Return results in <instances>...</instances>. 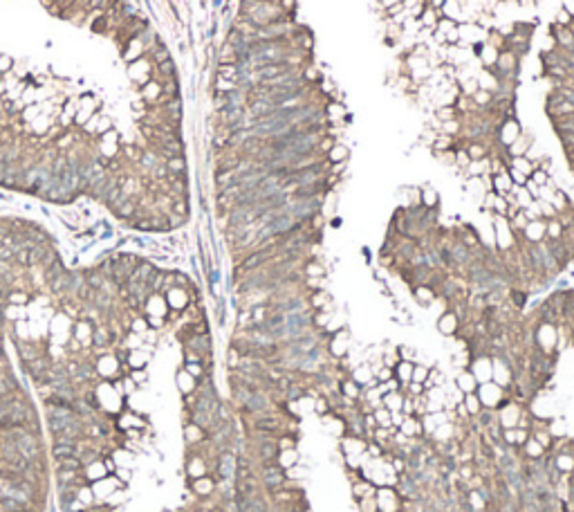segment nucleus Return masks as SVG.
<instances>
[{
  "instance_id": "f257e3e1",
  "label": "nucleus",
  "mask_w": 574,
  "mask_h": 512,
  "mask_svg": "<svg viewBox=\"0 0 574 512\" xmlns=\"http://www.w3.org/2000/svg\"><path fill=\"white\" fill-rule=\"evenodd\" d=\"M574 113V104L567 101V99L561 95L559 90H549L547 97H545V115L549 121L559 119V117H565V115H572Z\"/></svg>"
},
{
  "instance_id": "f03ea898",
  "label": "nucleus",
  "mask_w": 574,
  "mask_h": 512,
  "mask_svg": "<svg viewBox=\"0 0 574 512\" xmlns=\"http://www.w3.org/2000/svg\"><path fill=\"white\" fill-rule=\"evenodd\" d=\"M549 36H552L554 45L559 50L567 52V54H574V32H572V27L552 23V25H549Z\"/></svg>"
},
{
  "instance_id": "7ed1b4c3",
  "label": "nucleus",
  "mask_w": 574,
  "mask_h": 512,
  "mask_svg": "<svg viewBox=\"0 0 574 512\" xmlns=\"http://www.w3.org/2000/svg\"><path fill=\"white\" fill-rule=\"evenodd\" d=\"M16 447H18V454L23 458H27V461H32L34 456L38 454V445H36V438H32L29 434H23L18 432V436H16Z\"/></svg>"
},
{
  "instance_id": "20e7f679",
  "label": "nucleus",
  "mask_w": 574,
  "mask_h": 512,
  "mask_svg": "<svg viewBox=\"0 0 574 512\" xmlns=\"http://www.w3.org/2000/svg\"><path fill=\"white\" fill-rule=\"evenodd\" d=\"M532 135H527V133H520L516 139H514V142L507 146V153H509V157H520V155H529V149H532Z\"/></svg>"
},
{
  "instance_id": "39448f33",
  "label": "nucleus",
  "mask_w": 574,
  "mask_h": 512,
  "mask_svg": "<svg viewBox=\"0 0 574 512\" xmlns=\"http://www.w3.org/2000/svg\"><path fill=\"white\" fill-rule=\"evenodd\" d=\"M348 157H350V149H348V146L343 144L341 139H336L332 149H330L328 153H325V160H328L330 164H336V162H348Z\"/></svg>"
},
{
  "instance_id": "423d86ee",
  "label": "nucleus",
  "mask_w": 574,
  "mask_h": 512,
  "mask_svg": "<svg viewBox=\"0 0 574 512\" xmlns=\"http://www.w3.org/2000/svg\"><path fill=\"white\" fill-rule=\"evenodd\" d=\"M498 54H500V50H496L494 45H489V43H482V50L478 52V61H480V66L484 70L494 68L496 61H498Z\"/></svg>"
},
{
  "instance_id": "0eeeda50",
  "label": "nucleus",
  "mask_w": 574,
  "mask_h": 512,
  "mask_svg": "<svg viewBox=\"0 0 574 512\" xmlns=\"http://www.w3.org/2000/svg\"><path fill=\"white\" fill-rule=\"evenodd\" d=\"M464 151L469 155V160H484V157L491 153V146L487 142H466Z\"/></svg>"
},
{
  "instance_id": "6e6552de",
  "label": "nucleus",
  "mask_w": 574,
  "mask_h": 512,
  "mask_svg": "<svg viewBox=\"0 0 574 512\" xmlns=\"http://www.w3.org/2000/svg\"><path fill=\"white\" fill-rule=\"evenodd\" d=\"M263 479H265V483H267L269 487H274V485H278L283 481V469L278 467V465H274V463L265 465V467H263Z\"/></svg>"
},
{
  "instance_id": "1a4fd4ad",
  "label": "nucleus",
  "mask_w": 574,
  "mask_h": 512,
  "mask_svg": "<svg viewBox=\"0 0 574 512\" xmlns=\"http://www.w3.org/2000/svg\"><path fill=\"white\" fill-rule=\"evenodd\" d=\"M419 204L426 209H437L440 198H437V193L431 187H424V189H419Z\"/></svg>"
},
{
  "instance_id": "9d476101",
  "label": "nucleus",
  "mask_w": 574,
  "mask_h": 512,
  "mask_svg": "<svg viewBox=\"0 0 574 512\" xmlns=\"http://www.w3.org/2000/svg\"><path fill=\"white\" fill-rule=\"evenodd\" d=\"M512 169H516V171H520V173L523 175H532V171L536 169V164L529 160V155H520V157H512V164H509Z\"/></svg>"
},
{
  "instance_id": "9b49d317",
  "label": "nucleus",
  "mask_w": 574,
  "mask_h": 512,
  "mask_svg": "<svg viewBox=\"0 0 574 512\" xmlns=\"http://www.w3.org/2000/svg\"><path fill=\"white\" fill-rule=\"evenodd\" d=\"M413 294H415V299L422 305H431L435 299V290L431 285H415L413 288Z\"/></svg>"
},
{
  "instance_id": "f8f14e48",
  "label": "nucleus",
  "mask_w": 574,
  "mask_h": 512,
  "mask_svg": "<svg viewBox=\"0 0 574 512\" xmlns=\"http://www.w3.org/2000/svg\"><path fill=\"white\" fill-rule=\"evenodd\" d=\"M435 119L437 121H451V119H460V113L455 106H437L435 108Z\"/></svg>"
},
{
  "instance_id": "ddd939ff",
  "label": "nucleus",
  "mask_w": 574,
  "mask_h": 512,
  "mask_svg": "<svg viewBox=\"0 0 574 512\" xmlns=\"http://www.w3.org/2000/svg\"><path fill=\"white\" fill-rule=\"evenodd\" d=\"M545 238H552V240L563 238V222L559 220V216L547 220V225H545Z\"/></svg>"
},
{
  "instance_id": "4468645a",
  "label": "nucleus",
  "mask_w": 574,
  "mask_h": 512,
  "mask_svg": "<svg viewBox=\"0 0 574 512\" xmlns=\"http://www.w3.org/2000/svg\"><path fill=\"white\" fill-rule=\"evenodd\" d=\"M458 326H460V319L451 313V310H449V313L440 319V328H442V333H444V335L455 333V331H458Z\"/></svg>"
},
{
  "instance_id": "2eb2a0df",
  "label": "nucleus",
  "mask_w": 574,
  "mask_h": 512,
  "mask_svg": "<svg viewBox=\"0 0 574 512\" xmlns=\"http://www.w3.org/2000/svg\"><path fill=\"white\" fill-rule=\"evenodd\" d=\"M144 50H146V48H144V43H141V38L135 36V38L128 40V52H126L123 56H126V61H135V58H137Z\"/></svg>"
},
{
  "instance_id": "dca6fc26",
  "label": "nucleus",
  "mask_w": 574,
  "mask_h": 512,
  "mask_svg": "<svg viewBox=\"0 0 574 512\" xmlns=\"http://www.w3.org/2000/svg\"><path fill=\"white\" fill-rule=\"evenodd\" d=\"M166 169L171 171V173H184V169H186L184 157H182V155H173V157H168V160H166Z\"/></svg>"
},
{
  "instance_id": "f3484780",
  "label": "nucleus",
  "mask_w": 574,
  "mask_h": 512,
  "mask_svg": "<svg viewBox=\"0 0 574 512\" xmlns=\"http://www.w3.org/2000/svg\"><path fill=\"white\" fill-rule=\"evenodd\" d=\"M233 467H236L233 456L231 454H224L222 461H220V472H222L224 479H231V476H233Z\"/></svg>"
},
{
  "instance_id": "a211bd4d",
  "label": "nucleus",
  "mask_w": 574,
  "mask_h": 512,
  "mask_svg": "<svg viewBox=\"0 0 574 512\" xmlns=\"http://www.w3.org/2000/svg\"><path fill=\"white\" fill-rule=\"evenodd\" d=\"M529 180L538 187H545V185H549V173H545V171H541V169H534L532 175H529Z\"/></svg>"
},
{
  "instance_id": "6ab92c4d",
  "label": "nucleus",
  "mask_w": 574,
  "mask_h": 512,
  "mask_svg": "<svg viewBox=\"0 0 574 512\" xmlns=\"http://www.w3.org/2000/svg\"><path fill=\"white\" fill-rule=\"evenodd\" d=\"M157 97H162V86L159 84H148L144 88V99H148V101H155Z\"/></svg>"
},
{
  "instance_id": "aec40b11",
  "label": "nucleus",
  "mask_w": 574,
  "mask_h": 512,
  "mask_svg": "<svg viewBox=\"0 0 574 512\" xmlns=\"http://www.w3.org/2000/svg\"><path fill=\"white\" fill-rule=\"evenodd\" d=\"M276 445L274 443H269V440H265V443H260V456L265 458V461H269V458H274L276 456Z\"/></svg>"
},
{
  "instance_id": "412c9836",
  "label": "nucleus",
  "mask_w": 574,
  "mask_h": 512,
  "mask_svg": "<svg viewBox=\"0 0 574 512\" xmlns=\"http://www.w3.org/2000/svg\"><path fill=\"white\" fill-rule=\"evenodd\" d=\"M572 21H574V16L570 14V11H567L565 7L563 9H559V14H556V25H565V27H570L572 25Z\"/></svg>"
},
{
  "instance_id": "4be33fe9",
  "label": "nucleus",
  "mask_w": 574,
  "mask_h": 512,
  "mask_svg": "<svg viewBox=\"0 0 574 512\" xmlns=\"http://www.w3.org/2000/svg\"><path fill=\"white\" fill-rule=\"evenodd\" d=\"M159 72H162V79H166V76H175V63L171 61H164V63H159Z\"/></svg>"
},
{
  "instance_id": "5701e85b",
  "label": "nucleus",
  "mask_w": 574,
  "mask_h": 512,
  "mask_svg": "<svg viewBox=\"0 0 574 512\" xmlns=\"http://www.w3.org/2000/svg\"><path fill=\"white\" fill-rule=\"evenodd\" d=\"M278 5H281V9L285 11L287 16L296 14V0H278Z\"/></svg>"
},
{
  "instance_id": "b1692460",
  "label": "nucleus",
  "mask_w": 574,
  "mask_h": 512,
  "mask_svg": "<svg viewBox=\"0 0 574 512\" xmlns=\"http://www.w3.org/2000/svg\"><path fill=\"white\" fill-rule=\"evenodd\" d=\"M155 52H153V54H155V58H157V63H164V61H168V50L164 48V45H159V43H155V48H153Z\"/></svg>"
},
{
  "instance_id": "393cba45",
  "label": "nucleus",
  "mask_w": 574,
  "mask_h": 512,
  "mask_svg": "<svg viewBox=\"0 0 574 512\" xmlns=\"http://www.w3.org/2000/svg\"><path fill=\"white\" fill-rule=\"evenodd\" d=\"M171 301H173L175 308H182V305L186 303V297L182 290H171Z\"/></svg>"
},
{
  "instance_id": "a878e982",
  "label": "nucleus",
  "mask_w": 574,
  "mask_h": 512,
  "mask_svg": "<svg viewBox=\"0 0 574 512\" xmlns=\"http://www.w3.org/2000/svg\"><path fill=\"white\" fill-rule=\"evenodd\" d=\"M20 353H23V357H25L27 362L36 360V351H32V346H27V344H20Z\"/></svg>"
},
{
  "instance_id": "bb28decb",
  "label": "nucleus",
  "mask_w": 574,
  "mask_h": 512,
  "mask_svg": "<svg viewBox=\"0 0 574 512\" xmlns=\"http://www.w3.org/2000/svg\"><path fill=\"white\" fill-rule=\"evenodd\" d=\"M11 66H14L11 56H7V54L0 56V72H7V70H11Z\"/></svg>"
},
{
  "instance_id": "cd10ccee",
  "label": "nucleus",
  "mask_w": 574,
  "mask_h": 512,
  "mask_svg": "<svg viewBox=\"0 0 574 512\" xmlns=\"http://www.w3.org/2000/svg\"><path fill=\"white\" fill-rule=\"evenodd\" d=\"M512 299H514V303L518 305H525V292H518V290H512Z\"/></svg>"
},
{
  "instance_id": "c85d7f7f",
  "label": "nucleus",
  "mask_w": 574,
  "mask_h": 512,
  "mask_svg": "<svg viewBox=\"0 0 574 512\" xmlns=\"http://www.w3.org/2000/svg\"><path fill=\"white\" fill-rule=\"evenodd\" d=\"M518 5H520V7H534L536 0H518Z\"/></svg>"
},
{
  "instance_id": "c756f323",
  "label": "nucleus",
  "mask_w": 574,
  "mask_h": 512,
  "mask_svg": "<svg viewBox=\"0 0 574 512\" xmlns=\"http://www.w3.org/2000/svg\"><path fill=\"white\" fill-rule=\"evenodd\" d=\"M466 402H469V409H471V411H478V400H476V398H469Z\"/></svg>"
}]
</instances>
